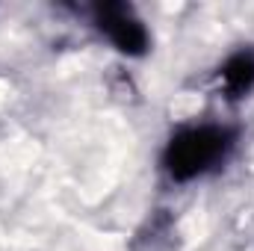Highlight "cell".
Listing matches in <instances>:
<instances>
[{
	"instance_id": "obj_1",
	"label": "cell",
	"mask_w": 254,
	"mask_h": 251,
	"mask_svg": "<svg viewBox=\"0 0 254 251\" xmlns=\"http://www.w3.org/2000/svg\"><path fill=\"white\" fill-rule=\"evenodd\" d=\"M225 130L219 127H192L178 136L169 148V172L175 178H195L207 172L225 154Z\"/></svg>"
},
{
	"instance_id": "obj_2",
	"label": "cell",
	"mask_w": 254,
	"mask_h": 251,
	"mask_svg": "<svg viewBox=\"0 0 254 251\" xmlns=\"http://www.w3.org/2000/svg\"><path fill=\"white\" fill-rule=\"evenodd\" d=\"M107 21V30L113 36V42L122 48V51H136L145 45V33L139 27V21L127 18V12H116V15H104Z\"/></svg>"
}]
</instances>
